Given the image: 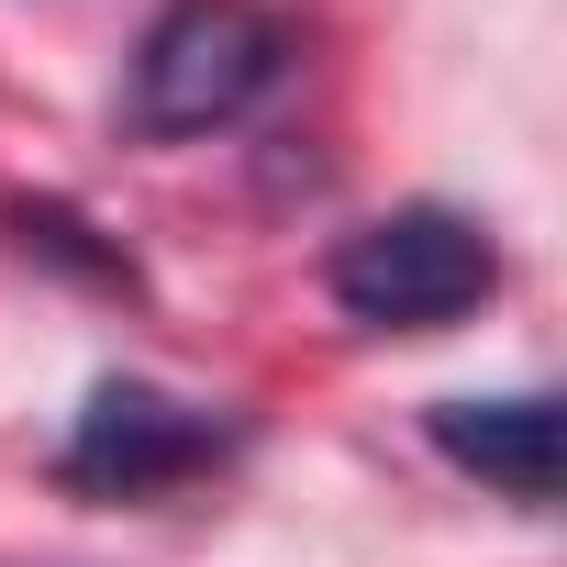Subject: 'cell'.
Listing matches in <instances>:
<instances>
[{
    "mask_svg": "<svg viewBox=\"0 0 567 567\" xmlns=\"http://www.w3.org/2000/svg\"><path fill=\"white\" fill-rule=\"evenodd\" d=\"M290 56H301V34H290V12H267V0H167L145 23V45H134L123 123L145 145L223 134L290 79Z\"/></svg>",
    "mask_w": 567,
    "mask_h": 567,
    "instance_id": "cell-1",
    "label": "cell"
},
{
    "mask_svg": "<svg viewBox=\"0 0 567 567\" xmlns=\"http://www.w3.org/2000/svg\"><path fill=\"white\" fill-rule=\"evenodd\" d=\"M323 278H334V312L368 334H445L501 290V245L456 200H401V212L357 223Z\"/></svg>",
    "mask_w": 567,
    "mask_h": 567,
    "instance_id": "cell-2",
    "label": "cell"
},
{
    "mask_svg": "<svg viewBox=\"0 0 567 567\" xmlns=\"http://www.w3.org/2000/svg\"><path fill=\"white\" fill-rule=\"evenodd\" d=\"M223 445H234V423H223V412H200V401H167V390H145V379H101L56 467H68V489L145 501V489H167V478L212 467Z\"/></svg>",
    "mask_w": 567,
    "mask_h": 567,
    "instance_id": "cell-3",
    "label": "cell"
},
{
    "mask_svg": "<svg viewBox=\"0 0 567 567\" xmlns=\"http://www.w3.org/2000/svg\"><path fill=\"white\" fill-rule=\"evenodd\" d=\"M423 434H434V456H445V467H467L478 489H501V501H523V512H545V501H556V401H545V390L434 401V412H423Z\"/></svg>",
    "mask_w": 567,
    "mask_h": 567,
    "instance_id": "cell-4",
    "label": "cell"
}]
</instances>
